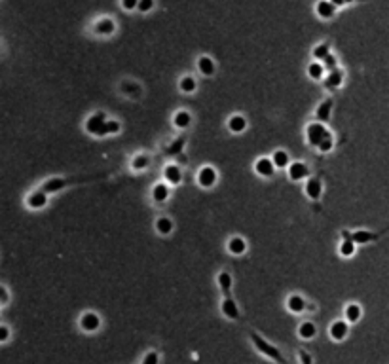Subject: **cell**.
Masks as SVG:
<instances>
[{
  "instance_id": "6da1fadb",
  "label": "cell",
  "mask_w": 389,
  "mask_h": 364,
  "mask_svg": "<svg viewBox=\"0 0 389 364\" xmlns=\"http://www.w3.org/2000/svg\"><path fill=\"white\" fill-rule=\"evenodd\" d=\"M86 131L97 137H105L108 135V119L103 112H97L93 116H89L86 122Z\"/></svg>"
},
{
  "instance_id": "7a4b0ae2",
  "label": "cell",
  "mask_w": 389,
  "mask_h": 364,
  "mask_svg": "<svg viewBox=\"0 0 389 364\" xmlns=\"http://www.w3.org/2000/svg\"><path fill=\"white\" fill-rule=\"evenodd\" d=\"M329 129L323 126L321 122H313L309 124L308 129H306V139H308V144L313 146V148H319V144L323 142V139L327 137Z\"/></svg>"
},
{
  "instance_id": "3957f363",
  "label": "cell",
  "mask_w": 389,
  "mask_h": 364,
  "mask_svg": "<svg viewBox=\"0 0 389 364\" xmlns=\"http://www.w3.org/2000/svg\"><path fill=\"white\" fill-rule=\"evenodd\" d=\"M198 184L202 186V188H213L216 184V171L213 167H202L200 171H198Z\"/></svg>"
},
{
  "instance_id": "277c9868",
  "label": "cell",
  "mask_w": 389,
  "mask_h": 364,
  "mask_svg": "<svg viewBox=\"0 0 389 364\" xmlns=\"http://www.w3.org/2000/svg\"><path fill=\"white\" fill-rule=\"evenodd\" d=\"M287 173L290 180H304L309 177V167L306 163H302V161H293L287 167Z\"/></svg>"
},
{
  "instance_id": "5b68a950",
  "label": "cell",
  "mask_w": 389,
  "mask_h": 364,
  "mask_svg": "<svg viewBox=\"0 0 389 364\" xmlns=\"http://www.w3.org/2000/svg\"><path fill=\"white\" fill-rule=\"evenodd\" d=\"M80 326H82V330L84 332H95V330H99V326H101V319H99L97 313L87 311V313L82 315Z\"/></svg>"
},
{
  "instance_id": "8992f818",
  "label": "cell",
  "mask_w": 389,
  "mask_h": 364,
  "mask_svg": "<svg viewBox=\"0 0 389 364\" xmlns=\"http://www.w3.org/2000/svg\"><path fill=\"white\" fill-rule=\"evenodd\" d=\"M255 171L256 175H260V177H264V179H268V177H272L275 173V165H274V161H272V158H258L255 161Z\"/></svg>"
},
{
  "instance_id": "52a82bcc",
  "label": "cell",
  "mask_w": 389,
  "mask_h": 364,
  "mask_svg": "<svg viewBox=\"0 0 389 364\" xmlns=\"http://www.w3.org/2000/svg\"><path fill=\"white\" fill-rule=\"evenodd\" d=\"M348 332H349L348 321H336V323H332L330 328H329L330 338L336 339V342H342V339H346Z\"/></svg>"
},
{
  "instance_id": "ba28073f",
  "label": "cell",
  "mask_w": 389,
  "mask_h": 364,
  "mask_svg": "<svg viewBox=\"0 0 389 364\" xmlns=\"http://www.w3.org/2000/svg\"><path fill=\"white\" fill-rule=\"evenodd\" d=\"M47 205V193L44 190H38V192H33L27 196V207L31 209H44Z\"/></svg>"
},
{
  "instance_id": "9c48e42d",
  "label": "cell",
  "mask_w": 389,
  "mask_h": 364,
  "mask_svg": "<svg viewBox=\"0 0 389 364\" xmlns=\"http://www.w3.org/2000/svg\"><path fill=\"white\" fill-rule=\"evenodd\" d=\"M163 179H165V182H169V184H181V180H182V171H181V167L179 165H175V163H169L165 169H163Z\"/></svg>"
},
{
  "instance_id": "30bf717a",
  "label": "cell",
  "mask_w": 389,
  "mask_h": 364,
  "mask_svg": "<svg viewBox=\"0 0 389 364\" xmlns=\"http://www.w3.org/2000/svg\"><path fill=\"white\" fill-rule=\"evenodd\" d=\"M245 251H247V241H245L243 237L235 235V237H232L228 241V252L230 254H234V256H241V254H245Z\"/></svg>"
},
{
  "instance_id": "8fae6325",
  "label": "cell",
  "mask_w": 389,
  "mask_h": 364,
  "mask_svg": "<svg viewBox=\"0 0 389 364\" xmlns=\"http://www.w3.org/2000/svg\"><path fill=\"white\" fill-rule=\"evenodd\" d=\"M306 196L311 199H319L321 198V193H323V182L319 179H308V182H306Z\"/></svg>"
},
{
  "instance_id": "7c38bea8",
  "label": "cell",
  "mask_w": 389,
  "mask_h": 364,
  "mask_svg": "<svg viewBox=\"0 0 389 364\" xmlns=\"http://www.w3.org/2000/svg\"><path fill=\"white\" fill-rule=\"evenodd\" d=\"M287 307H288V311H293V313H302L304 309H308V304H306V300H304L300 294H293V296L287 298Z\"/></svg>"
},
{
  "instance_id": "4fadbf2b",
  "label": "cell",
  "mask_w": 389,
  "mask_h": 364,
  "mask_svg": "<svg viewBox=\"0 0 389 364\" xmlns=\"http://www.w3.org/2000/svg\"><path fill=\"white\" fill-rule=\"evenodd\" d=\"M315 12L319 17H323V19H330L336 12V6L330 2V0H319V4L315 6Z\"/></svg>"
},
{
  "instance_id": "5bb4252c",
  "label": "cell",
  "mask_w": 389,
  "mask_h": 364,
  "mask_svg": "<svg viewBox=\"0 0 389 364\" xmlns=\"http://www.w3.org/2000/svg\"><path fill=\"white\" fill-rule=\"evenodd\" d=\"M222 313H224V317H228V319H237L239 317V309H237V304H235L234 300L230 298V296H226V298L222 300Z\"/></svg>"
},
{
  "instance_id": "9a60e30c",
  "label": "cell",
  "mask_w": 389,
  "mask_h": 364,
  "mask_svg": "<svg viewBox=\"0 0 389 364\" xmlns=\"http://www.w3.org/2000/svg\"><path fill=\"white\" fill-rule=\"evenodd\" d=\"M344 237L353 239L355 243H370V241H374V239L378 237V233H370V232H362V230H359V232H353V233L344 232Z\"/></svg>"
},
{
  "instance_id": "2e32d148",
  "label": "cell",
  "mask_w": 389,
  "mask_h": 364,
  "mask_svg": "<svg viewBox=\"0 0 389 364\" xmlns=\"http://www.w3.org/2000/svg\"><path fill=\"white\" fill-rule=\"evenodd\" d=\"M198 68H200V72L203 76H213L215 74V61L207 57V55H203V57L198 59Z\"/></svg>"
},
{
  "instance_id": "e0dca14e",
  "label": "cell",
  "mask_w": 389,
  "mask_h": 364,
  "mask_svg": "<svg viewBox=\"0 0 389 364\" xmlns=\"http://www.w3.org/2000/svg\"><path fill=\"white\" fill-rule=\"evenodd\" d=\"M228 129L232 133H243L247 129V119L239 116V114H234L232 118L228 119Z\"/></svg>"
},
{
  "instance_id": "ac0fdd59",
  "label": "cell",
  "mask_w": 389,
  "mask_h": 364,
  "mask_svg": "<svg viewBox=\"0 0 389 364\" xmlns=\"http://www.w3.org/2000/svg\"><path fill=\"white\" fill-rule=\"evenodd\" d=\"M330 110H332V99H327V101H323L321 105H319V108L315 110V118L319 119V122H329L330 118Z\"/></svg>"
},
{
  "instance_id": "d6986e66",
  "label": "cell",
  "mask_w": 389,
  "mask_h": 364,
  "mask_svg": "<svg viewBox=\"0 0 389 364\" xmlns=\"http://www.w3.org/2000/svg\"><path fill=\"white\" fill-rule=\"evenodd\" d=\"M152 198H154L156 203H163V201H167V198H169L167 184H163V182H158V184L152 188Z\"/></svg>"
},
{
  "instance_id": "ffe728a7",
  "label": "cell",
  "mask_w": 389,
  "mask_h": 364,
  "mask_svg": "<svg viewBox=\"0 0 389 364\" xmlns=\"http://www.w3.org/2000/svg\"><path fill=\"white\" fill-rule=\"evenodd\" d=\"M342 82H344V74L342 70H330V74L325 78V86L329 87V89H334V87H340L342 86Z\"/></svg>"
},
{
  "instance_id": "44dd1931",
  "label": "cell",
  "mask_w": 389,
  "mask_h": 364,
  "mask_svg": "<svg viewBox=\"0 0 389 364\" xmlns=\"http://www.w3.org/2000/svg\"><path fill=\"white\" fill-rule=\"evenodd\" d=\"M317 334V328L311 321H304L302 325L298 326V336L302 339H311Z\"/></svg>"
},
{
  "instance_id": "7402d4cb",
  "label": "cell",
  "mask_w": 389,
  "mask_h": 364,
  "mask_svg": "<svg viewBox=\"0 0 389 364\" xmlns=\"http://www.w3.org/2000/svg\"><path fill=\"white\" fill-rule=\"evenodd\" d=\"M190 122H192V116H190V112H186V110H179L173 118L175 127H179V129H186V127L190 126Z\"/></svg>"
},
{
  "instance_id": "603a6c76",
  "label": "cell",
  "mask_w": 389,
  "mask_h": 364,
  "mask_svg": "<svg viewBox=\"0 0 389 364\" xmlns=\"http://www.w3.org/2000/svg\"><path fill=\"white\" fill-rule=\"evenodd\" d=\"M355 245H357V243L353 241V239L346 237L342 243H340V249H338V252L342 254L344 258H349V256H353V254H355Z\"/></svg>"
},
{
  "instance_id": "cb8c5ba5",
  "label": "cell",
  "mask_w": 389,
  "mask_h": 364,
  "mask_svg": "<svg viewBox=\"0 0 389 364\" xmlns=\"http://www.w3.org/2000/svg\"><path fill=\"white\" fill-rule=\"evenodd\" d=\"M344 313H346V321H348V323H357V321L361 319L362 309H361V305L359 304H349Z\"/></svg>"
},
{
  "instance_id": "d4e9b609",
  "label": "cell",
  "mask_w": 389,
  "mask_h": 364,
  "mask_svg": "<svg viewBox=\"0 0 389 364\" xmlns=\"http://www.w3.org/2000/svg\"><path fill=\"white\" fill-rule=\"evenodd\" d=\"M67 186V180H63V179H50L47 182H44V186H42V190L46 193L50 192H59L61 188H65Z\"/></svg>"
},
{
  "instance_id": "484cf974",
  "label": "cell",
  "mask_w": 389,
  "mask_h": 364,
  "mask_svg": "<svg viewBox=\"0 0 389 364\" xmlns=\"http://www.w3.org/2000/svg\"><path fill=\"white\" fill-rule=\"evenodd\" d=\"M216 281H218V286H221V290L224 292V296H228L230 288H232V275H230L228 272H221Z\"/></svg>"
},
{
  "instance_id": "4316f807",
  "label": "cell",
  "mask_w": 389,
  "mask_h": 364,
  "mask_svg": "<svg viewBox=\"0 0 389 364\" xmlns=\"http://www.w3.org/2000/svg\"><path fill=\"white\" fill-rule=\"evenodd\" d=\"M272 161H274L275 167H288V165H290V158H288V152H285V150H275Z\"/></svg>"
},
{
  "instance_id": "83f0119b",
  "label": "cell",
  "mask_w": 389,
  "mask_h": 364,
  "mask_svg": "<svg viewBox=\"0 0 389 364\" xmlns=\"http://www.w3.org/2000/svg\"><path fill=\"white\" fill-rule=\"evenodd\" d=\"M156 230H158V233H161V235H169V233L173 232V222H171L167 216H161V219H158V222H156Z\"/></svg>"
},
{
  "instance_id": "f1b7e54d",
  "label": "cell",
  "mask_w": 389,
  "mask_h": 364,
  "mask_svg": "<svg viewBox=\"0 0 389 364\" xmlns=\"http://www.w3.org/2000/svg\"><path fill=\"white\" fill-rule=\"evenodd\" d=\"M196 87H198V82L192 76H182V80L179 82V89L182 93H194Z\"/></svg>"
},
{
  "instance_id": "f546056e",
  "label": "cell",
  "mask_w": 389,
  "mask_h": 364,
  "mask_svg": "<svg viewBox=\"0 0 389 364\" xmlns=\"http://www.w3.org/2000/svg\"><path fill=\"white\" fill-rule=\"evenodd\" d=\"M95 31L99 34H112L114 33V21L112 19H101L95 25Z\"/></svg>"
},
{
  "instance_id": "4dcf8cb0",
  "label": "cell",
  "mask_w": 389,
  "mask_h": 364,
  "mask_svg": "<svg viewBox=\"0 0 389 364\" xmlns=\"http://www.w3.org/2000/svg\"><path fill=\"white\" fill-rule=\"evenodd\" d=\"M308 74H309V78H313V80H323L325 76V66L321 65V63H311V65L308 66Z\"/></svg>"
},
{
  "instance_id": "1f68e13d",
  "label": "cell",
  "mask_w": 389,
  "mask_h": 364,
  "mask_svg": "<svg viewBox=\"0 0 389 364\" xmlns=\"http://www.w3.org/2000/svg\"><path fill=\"white\" fill-rule=\"evenodd\" d=\"M148 156H144V154H139V156H135L133 161H131V167H133L135 171H142V169H147L148 167Z\"/></svg>"
},
{
  "instance_id": "d6a6232c",
  "label": "cell",
  "mask_w": 389,
  "mask_h": 364,
  "mask_svg": "<svg viewBox=\"0 0 389 364\" xmlns=\"http://www.w3.org/2000/svg\"><path fill=\"white\" fill-rule=\"evenodd\" d=\"M332 146H334V137H332V133H327V137L323 139V142L319 144V152H330L332 150Z\"/></svg>"
},
{
  "instance_id": "836d02e7",
  "label": "cell",
  "mask_w": 389,
  "mask_h": 364,
  "mask_svg": "<svg viewBox=\"0 0 389 364\" xmlns=\"http://www.w3.org/2000/svg\"><path fill=\"white\" fill-rule=\"evenodd\" d=\"M327 55H329V44H321V46H317L315 50H313V57L319 61H323Z\"/></svg>"
},
{
  "instance_id": "e575fe53",
  "label": "cell",
  "mask_w": 389,
  "mask_h": 364,
  "mask_svg": "<svg viewBox=\"0 0 389 364\" xmlns=\"http://www.w3.org/2000/svg\"><path fill=\"white\" fill-rule=\"evenodd\" d=\"M336 65H338V59H336V55H332V53H329V55L323 59V66L329 68V70H336Z\"/></svg>"
},
{
  "instance_id": "d590c367",
  "label": "cell",
  "mask_w": 389,
  "mask_h": 364,
  "mask_svg": "<svg viewBox=\"0 0 389 364\" xmlns=\"http://www.w3.org/2000/svg\"><path fill=\"white\" fill-rule=\"evenodd\" d=\"M158 360H160V357H158V353H156V351H150V353H147V357H144L142 364H158Z\"/></svg>"
},
{
  "instance_id": "8d00e7d4",
  "label": "cell",
  "mask_w": 389,
  "mask_h": 364,
  "mask_svg": "<svg viewBox=\"0 0 389 364\" xmlns=\"http://www.w3.org/2000/svg\"><path fill=\"white\" fill-rule=\"evenodd\" d=\"M154 8V0H139V10L141 12H150Z\"/></svg>"
},
{
  "instance_id": "74e56055",
  "label": "cell",
  "mask_w": 389,
  "mask_h": 364,
  "mask_svg": "<svg viewBox=\"0 0 389 364\" xmlns=\"http://www.w3.org/2000/svg\"><path fill=\"white\" fill-rule=\"evenodd\" d=\"M120 131V124L116 119H108V135H114Z\"/></svg>"
},
{
  "instance_id": "f35d334b",
  "label": "cell",
  "mask_w": 389,
  "mask_h": 364,
  "mask_svg": "<svg viewBox=\"0 0 389 364\" xmlns=\"http://www.w3.org/2000/svg\"><path fill=\"white\" fill-rule=\"evenodd\" d=\"M121 6L126 10H135V8H139V0H121Z\"/></svg>"
},
{
  "instance_id": "ab89813d",
  "label": "cell",
  "mask_w": 389,
  "mask_h": 364,
  "mask_svg": "<svg viewBox=\"0 0 389 364\" xmlns=\"http://www.w3.org/2000/svg\"><path fill=\"white\" fill-rule=\"evenodd\" d=\"M298 360H300V364H311V357L306 351L298 353Z\"/></svg>"
},
{
  "instance_id": "60d3db41",
  "label": "cell",
  "mask_w": 389,
  "mask_h": 364,
  "mask_svg": "<svg viewBox=\"0 0 389 364\" xmlns=\"http://www.w3.org/2000/svg\"><path fill=\"white\" fill-rule=\"evenodd\" d=\"M8 336H10V330H8V326H0V342H6Z\"/></svg>"
},
{
  "instance_id": "b9f144b4",
  "label": "cell",
  "mask_w": 389,
  "mask_h": 364,
  "mask_svg": "<svg viewBox=\"0 0 389 364\" xmlns=\"http://www.w3.org/2000/svg\"><path fill=\"white\" fill-rule=\"evenodd\" d=\"M0 296H2L0 304H2V305L8 304V290H6V286H0Z\"/></svg>"
},
{
  "instance_id": "7bdbcfd3",
  "label": "cell",
  "mask_w": 389,
  "mask_h": 364,
  "mask_svg": "<svg viewBox=\"0 0 389 364\" xmlns=\"http://www.w3.org/2000/svg\"><path fill=\"white\" fill-rule=\"evenodd\" d=\"M330 2H332L336 8H340V6H344V4H346V0H330Z\"/></svg>"
},
{
  "instance_id": "ee69618b",
  "label": "cell",
  "mask_w": 389,
  "mask_h": 364,
  "mask_svg": "<svg viewBox=\"0 0 389 364\" xmlns=\"http://www.w3.org/2000/svg\"><path fill=\"white\" fill-rule=\"evenodd\" d=\"M348 2H353V0H346V4H348Z\"/></svg>"
}]
</instances>
